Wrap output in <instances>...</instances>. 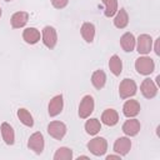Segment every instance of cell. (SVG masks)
I'll return each mask as SVG.
<instances>
[{
    "mask_svg": "<svg viewBox=\"0 0 160 160\" xmlns=\"http://www.w3.org/2000/svg\"><path fill=\"white\" fill-rule=\"evenodd\" d=\"M135 69L141 75H150L155 70L154 60L149 56H140L135 61Z\"/></svg>",
    "mask_w": 160,
    "mask_h": 160,
    "instance_id": "obj_1",
    "label": "cell"
},
{
    "mask_svg": "<svg viewBox=\"0 0 160 160\" xmlns=\"http://www.w3.org/2000/svg\"><path fill=\"white\" fill-rule=\"evenodd\" d=\"M89 151L95 156H101L108 150V141L104 138H94L88 142Z\"/></svg>",
    "mask_w": 160,
    "mask_h": 160,
    "instance_id": "obj_2",
    "label": "cell"
},
{
    "mask_svg": "<svg viewBox=\"0 0 160 160\" xmlns=\"http://www.w3.org/2000/svg\"><path fill=\"white\" fill-rule=\"evenodd\" d=\"M136 84L134 80L131 79H124L121 82H120V86H119V95L121 99H128V98H131L136 94Z\"/></svg>",
    "mask_w": 160,
    "mask_h": 160,
    "instance_id": "obj_3",
    "label": "cell"
},
{
    "mask_svg": "<svg viewBox=\"0 0 160 160\" xmlns=\"http://www.w3.org/2000/svg\"><path fill=\"white\" fill-rule=\"evenodd\" d=\"M94 98L91 95H85L79 105V116L81 119H86L94 111Z\"/></svg>",
    "mask_w": 160,
    "mask_h": 160,
    "instance_id": "obj_4",
    "label": "cell"
},
{
    "mask_svg": "<svg viewBox=\"0 0 160 160\" xmlns=\"http://www.w3.org/2000/svg\"><path fill=\"white\" fill-rule=\"evenodd\" d=\"M48 132L56 140H61L66 134V125L61 121H51L48 125Z\"/></svg>",
    "mask_w": 160,
    "mask_h": 160,
    "instance_id": "obj_5",
    "label": "cell"
},
{
    "mask_svg": "<svg viewBox=\"0 0 160 160\" xmlns=\"http://www.w3.org/2000/svg\"><path fill=\"white\" fill-rule=\"evenodd\" d=\"M28 148L35 154H41L44 150V136L41 132H34L28 140Z\"/></svg>",
    "mask_w": 160,
    "mask_h": 160,
    "instance_id": "obj_6",
    "label": "cell"
},
{
    "mask_svg": "<svg viewBox=\"0 0 160 160\" xmlns=\"http://www.w3.org/2000/svg\"><path fill=\"white\" fill-rule=\"evenodd\" d=\"M42 42L49 49L55 48L58 42V35H56V30L52 26H45L42 29Z\"/></svg>",
    "mask_w": 160,
    "mask_h": 160,
    "instance_id": "obj_7",
    "label": "cell"
},
{
    "mask_svg": "<svg viewBox=\"0 0 160 160\" xmlns=\"http://www.w3.org/2000/svg\"><path fill=\"white\" fill-rule=\"evenodd\" d=\"M152 48V39L150 35L148 34H141L139 35L138 38V44H136V49H138V52L139 54H142V55H146L150 52Z\"/></svg>",
    "mask_w": 160,
    "mask_h": 160,
    "instance_id": "obj_8",
    "label": "cell"
},
{
    "mask_svg": "<svg viewBox=\"0 0 160 160\" xmlns=\"http://www.w3.org/2000/svg\"><path fill=\"white\" fill-rule=\"evenodd\" d=\"M140 91L144 95V98L152 99L158 94V88H156V85H155V82L152 80L145 79V80H142V82L140 85Z\"/></svg>",
    "mask_w": 160,
    "mask_h": 160,
    "instance_id": "obj_9",
    "label": "cell"
},
{
    "mask_svg": "<svg viewBox=\"0 0 160 160\" xmlns=\"http://www.w3.org/2000/svg\"><path fill=\"white\" fill-rule=\"evenodd\" d=\"M131 149V141L129 138H119L114 142V151L118 152L120 156L126 155Z\"/></svg>",
    "mask_w": 160,
    "mask_h": 160,
    "instance_id": "obj_10",
    "label": "cell"
},
{
    "mask_svg": "<svg viewBox=\"0 0 160 160\" xmlns=\"http://www.w3.org/2000/svg\"><path fill=\"white\" fill-rule=\"evenodd\" d=\"M62 106H64V100H62V95H56L54 96L50 102H49V106H48V111H49V115L50 116H56L61 112L62 110Z\"/></svg>",
    "mask_w": 160,
    "mask_h": 160,
    "instance_id": "obj_11",
    "label": "cell"
},
{
    "mask_svg": "<svg viewBox=\"0 0 160 160\" xmlns=\"http://www.w3.org/2000/svg\"><path fill=\"white\" fill-rule=\"evenodd\" d=\"M122 131L128 136H135V135H138V132L140 131V121L136 120V119L129 118V120H126L124 122V125H122Z\"/></svg>",
    "mask_w": 160,
    "mask_h": 160,
    "instance_id": "obj_12",
    "label": "cell"
},
{
    "mask_svg": "<svg viewBox=\"0 0 160 160\" xmlns=\"http://www.w3.org/2000/svg\"><path fill=\"white\" fill-rule=\"evenodd\" d=\"M140 112V104L138 100H128L122 106V114L126 118H134Z\"/></svg>",
    "mask_w": 160,
    "mask_h": 160,
    "instance_id": "obj_13",
    "label": "cell"
},
{
    "mask_svg": "<svg viewBox=\"0 0 160 160\" xmlns=\"http://www.w3.org/2000/svg\"><path fill=\"white\" fill-rule=\"evenodd\" d=\"M28 20H29V14L26 11H18V12L12 14L10 22H11V26L14 29H20V28L26 25Z\"/></svg>",
    "mask_w": 160,
    "mask_h": 160,
    "instance_id": "obj_14",
    "label": "cell"
},
{
    "mask_svg": "<svg viewBox=\"0 0 160 160\" xmlns=\"http://www.w3.org/2000/svg\"><path fill=\"white\" fill-rule=\"evenodd\" d=\"M101 121L108 126H114L119 121V114L114 109H106L101 115Z\"/></svg>",
    "mask_w": 160,
    "mask_h": 160,
    "instance_id": "obj_15",
    "label": "cell"
},
{
    "mask_svg": "<svg viewBox=\"0 0 160 160\" xmlns=\"http://www.w3.org/2000/svg\"><path fill=\"white\" fill-rule=\"evenodd\" d=\"M0 130H1V136H2L4 141L8 145H12L15 141V132H14V129L11 128V125L8 122H2L0 126Z\"/></svg>",
    "mask_w": 160,
    "mask_h": 160,
    "instance_id": "obj_16",
    "label": "cell"
},
{
    "mask_svg": "<svg viewBox=\"0 0 160 160\" xmlns=\"http://www.w3.org/2000/svg\"><path fill=\"white\" fill-rule=\"evenodd\" d=\"M22 39L25 40V42L34 45L40 40V31L36 28H28L22 32Z\"/></svg>",
    "mask_w": 160,
    "mask_h": 160,
    "instance_id": "obj_17",
    "label": "cell"
},
{
    "mask_svg": "<svg viewBox=\"0 0 160 160\" xmlns=\"http://www.w3.org/2000/svg\"><path fill=\"white\" fill-rule=\"evenodd\" d=\"M135 44H136V40H135V36L131 32H125L120 38V45H121L122 50L126 51V52L132 51L134 48H135Z\"/></svg>",
    "mask_w": 160,
    "mask_h": 160,
    "instance_id": "obj_18",
    "label": "cell"
},
{
    "mask_svg": "<svg viewBox=\"0 0 160 160\" xmlns=\"http://www.w3.org/2000/svg\"><path fill=\"white\" fill-rule=\"evenodd\" d=\"M80 32H81V36L84 38V40L86 42H92V40L95 38V26H94V24H91V22H84L81 25Z\"/></svg>",
    "mask_w": 160,
    "mask_h": 160,
    "instance_id": "obj_19",
    "label": "cell"
},
{
    "mask_svg": "<svg viewBox=\"0 0 160 160\" xmlns=\"http://www.w3.org/2000/svg\"><path fill=\"white\" fill-rule=\"evenodd\" d=\"M116 16L114 18V25L118 28V29H124L128 26L129 24V15L126 12V10L124 8H121L119 11H116Z\"/></svg>",
    "mask_w": 160,
    "mask_h": 160,
    "instance_id": "obj_20",
    "label": "cell"
},
{
    "mask_svg": "<svg viewBox=\"0 0 160 160\" xmlns=\"http://www.w3.org/2000/svg\"><path fill=\"white\" fill-rule=\"evenodd\" d=\"M91 82L95 86V89H98V90L102 89L104 85H105V82H106V75H105V72L102 70L94 71L92 75H91Z\"/></svg>",
    "mask_w": 160,
    "mask_h": 160,
    "instance_id": "obj_21",
    "label": "cell"
},
{
    "mask_svg": "<svg viewBox=\"0 0 160 160\" xmlns=\"http://www.w3.org/2000/svg\"><path fill=\"white\" fill-rule=\"evenodd\" d=\"M109 68H110V71H111L114 75L119 76V75L121 74L122 62H121V60H120V58H119L118 55H112V56L110 58V60H109Z\"/></svg>",
    "mask_w": 160,
    "mask_h": 160,
    "instance_id": "obj_22",
    "label": "cell"
},
{
    "mask_svg": "<svg viewBox=\"0 0 160 160\" xmlns=\"http://www.w3.org/2000/svg\"><path fill=\"white\" fill-rule=\"evenodd\" d=\"M101 129V124L98 119L92 118V119H89L86 122H85V130L89 135H96Z\"/></svg>",
    "mask_w": 160,
    "mask_h": 160,
    "instance_id": "obj_23",
    "label": "cell"
},
{
    "mask_svg": "<svg viewBox=\"0 0 160 160\" xmlns=\"http://www.w3.org/2000/svg\"><path fill=\"white\" fill-rule=\"evenodd\" d=\"M102 4L105 5V16L106 18H111L116 14L118 11V0H101Z\"/></svg>",
    "mask_w": 160,
    "mask_h": 160,
    "instance_id": "obj_24",
    "label": "cell"
},
{
    "mask_svg": "<svg viewBox=\"0 0 160 160\" xmlns=\"http://www.w3.org/2000/svg\"><path fill=\"white\" fill-rule=\"evenodd\" d=\"M18 118H19V120H20L24 125H26V126H29V128H31V126L34 125V119H32L31 114H30L26 109H24V108L18 110Z\"/></svg>",
    "mask_w": 160,
    "mask_h": 160,
    "instance_id": "obj_25",
    "label": "cell"
},
{
    "mask_svg": "<svg viewBox=\"0 0 160 160\" xmlns=\"http://www.w3.org/2000/svg\"><path fill=\"white\" fill-rule=\"evenodd\" d=\"M71 158H72V151H71V149L65 148V146L59 148V149L56 150L55 155H54V160H71Z\"/></svg>",
    "mask_w": 160,
    "mask_h": 160,
    "instance_id": "obj_26",
    "label": "cell"
},
{
    "mask_svg": "<svg viewBox=\"0 0 160 160\" xmlns=\"http://www.w3.org/2000/svg\"><path fill=\"white\" fill-rule=\"evenodd\" d=\"M69 0H51V4L55 9H64L68 5Z\"/></svg>",
    "mask_w": 160,
    "mask_h": 160,
    "instance_id": "obj_27",
    "label": "cell"
},
{
    "mask_svg": "<svg viewBox=\"0 0 160 160\" xmlns=\"http://www.w3.org/2000/svg\"><path fill=\"white\" fill-rule=\"evenodd\" d=\"M159 44H160V38H158L156 41H155V54H156L158 56L160 55V48H159Z\"/></svg>",
    "mask_w": 160,
    "mask_h": 160,
    "instance_id": "obj_28",
    "label": "cell"
},
{
    "mask_svg": "<svg viewBox=\"0 0 160 160\" xmlns=\"http://www.w3.org/2000/svg\"><path fill=\"white\" fill-rule=\"evenodd\" d=\"M112 159H120V155H108L106 160H112Z\"/></svg>",
    "mask_w": 160,
    "mask_h": 160,
    "instance_id": "obj_29",
    "label": "cell"
},
{
    "mask_svg": "<svg viewBox=\"0 0 160 160\" xmlns=\"http://www.w3.org/2000/svg\"><path fill=\"white\" fill-rule=\"evenodd\" d=\"M80 159H89V158H88V156H84V155H82V156H79V158H78V160H80Z\"/></svg>",
    "mask_w": 160,
    "mask_h": 160,
    "instance_id": "obj_30",
    "label": "cell"
},
{
    "mask_svg": "<svg viewBox=\"0 0 160 160\" xmlns=\"http://www.w3.org/2000/svg\"><path fill=\"white\" fill-rule=\"evenodd\" d=\"M0 16H1V9H0Z\"/></svg>",
    "mask_w": 160,
    "mask_h": 160,
    "instance_id": "obj_31",
    "label": "cell"
},
{
    "mask_svg": "<svg viewBox=\"0 0 160 160\" xmlns=\"http://www.w3.org/2000/svg\"><path fill=\"white\" fill-rule=\"evenodd\" d=\"M5 1H11V0H5Z\"/></svg>",
    "mask_w": 160,
    "mask_h": 160,
    "instance_id": "obj_32",
    "label": "cell"
}]
</instances>
